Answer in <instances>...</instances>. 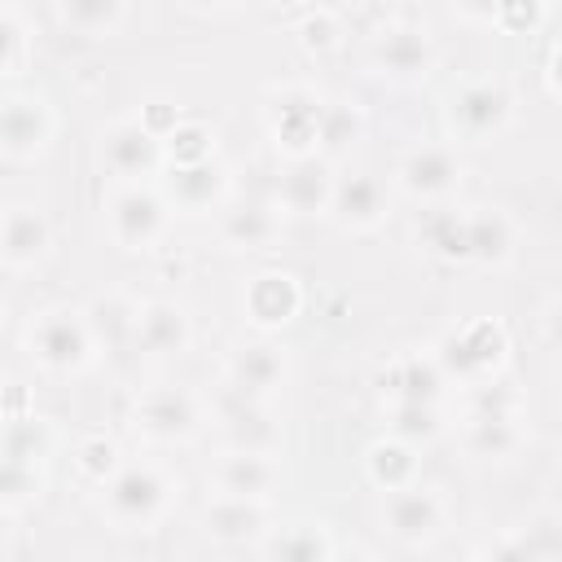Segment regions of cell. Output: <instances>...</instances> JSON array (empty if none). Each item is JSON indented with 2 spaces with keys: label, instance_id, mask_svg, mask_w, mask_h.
I'll return each instance as SVG.
<instances>
[{
  "label": "cell",
  "instance_id": "cell-1",
  "mask_svg": "<svg viewBox=\"0 0 562 562\" xmlns=\"http://www.w3.org/2000/svg\"><path fill=\"white\" fill-rule=\"evenodd\" d=\"M105 505L123 527H149L167 505V479L154 465L114 470V479L105 487Z\"/></svg>",
  "mask_w": 562,
  "mask_h": 562
},
{
  "label": "cell",
  "instance_id": "cell-2",
  "mask_svg": "<svg viewBox=\"0 0 562 562\" xmlns=\"http://www.w3.org/2000/svg\"><path fill=\"white\" fill-rule=\"evenodd\" d=\"M501 356H505V329H501L496 321H474V325L448 334V338L439 342V356H435V360H439L443 373H457V378L474 382V378H483L487 369H496Z\"/></svg>",
  "mask_w": 562,
  "mask_h": 562
},
{
  "label": "cell",
  "instance_id": "cell-3",
  "mask_svg": "<svg viewBox=\"0 0 562 562\" xmlns=\"http://www.w3.org/2000/svg\"><path fill=\"white\" fill-rule=\"evenodd\" d=\"M31 351L48 364V369H79L92 351V329L83 316L75 312H44L31 329Z\"/></svg>",
  "mask_w": 562,
  "mask_h": 562
},
{
  "label": "cell",
  "instance_id": "cell-4",
  "mask_svg": "<svg viewBox=\"0 0 562 562\" xmlns=\"http://www.w3.org/2000/svg\"><path fill=\"white\" fill-rule=\"evenodd\" d=\"M452 127L470 140H487L509 123V92L496 83H465L452 92Z\"/></svg>",
  "mask_w": 562,
  "mask_h": 562
},
{
  "label": "cell",
  "instance_id": "cell-5",
  "mask_svg": "<svg viewBox=\"0 0 562 562\" xmlns=\"http://www.w3.org/2000/svg\"><path fill=\"white\" fill-rule=\"evenodd\" d=\"M329 193H334V171H329V158H316V154H299L277 180V202L294 215L325 211Z\"/></svg>",
  "mask_w": 562,
  "mask_h": 562
},
{
  "label": "cell",
  "instance_id": "cell-6",
  "mask_svg": "<svg viewBox=\"0 0 562 562\" xmlns=\"http://www.w3.org/2000/svg\"><path fill=\"white\" fill-rule=\"evenodd\" d=\"M110 224H114V237L136 250V246H149V241L162 233L167 206H162L158 193H149V189H140V184H127V189H119L114 202H110Z\"/></svg>",
  "mask_w": 562,
  "mask_h": 562
},
{
  "label": "cell",
  "instance_id": "cell-7",
  "mask_svg": "<svg viewBox=\"0 0 562 562\" xmlns=\"http://www.w3.org/2000/svg\"><path fill=\"white\" fill-rule=\"evenodd\" d=\"M105 149V162L119 171V176H154L158 162H162V136H154L140 119H123L105 132L101 140Z\"/></svg>",
  "mask_w": 562,
  "mask_h": 562
},
{
  "label": "cell",
  "instance_id": "cell-8",
  "mask_svg": "<svg viewBox=\"0 0 562 562\" xmlns=\"http://www.w3.org/2000/svg\"><path fill=\"white\" fill-rule=\"evenodd\" d=\"M53 119L40 97H9L0 105V149L13 158H31L48 145Z\"/></svg>",
  "mask_w": 562,
  "mask_h": 562
},
{
  "label": "cell",
  "instance_id": "cell-9",
  "mask_svg": "<svg viewBox=\"0 0 562 562\" xmlns=\"http://www.w3.org/2000/svg\"><path fill=\"white\" fill-rule=\"evenodd\" d=\"M316 123H321V97L307 88H281L272 101V132L285 149L307 154V145L316 140Z\"/></svg>",
  "mask_w": 562,
  "mask_h": 562
},
{
  "label": "cell",
  "instance_id": "cell-10",
  "mask_svg": "<svg viewBox=\"0 0 562 562\" xmlns=\"http://www.w3.org/2000/svg\"><path fill=\"white\" fill-rule=\"evenodd\" d=\"M136 422H140V430L154 435V439H184V435L193 430V422H198V404H193V395L180 391V386H158V391H149V395L140 400Z\"/></svg>",
  "mask_w": 562,
  "mask_h": 562
},
{
  "label": "cell",
  "instance_id": "cell-11",
  "mask_svg": "<svg viewBox=\"0 0 562 562\" xmlns=\"http://www.w3.org/2000/svg\"><path fill=\"white\" fill-rule=\"evenodd\" d=\"M457 180H461V162L439 145H422L400 162V184L417 198H443L457 189Z\"/></svg>",
  "mask_w": 562,
  "mask_h": 562
},
{
  "label": "cell",
  "instance_id": "cell-12",
  "mask_svg": "<svg viewBox=\"0 0 562 562\" xmlns=\"http://www.w3.org/2000/svg\"><path fill=\"white\" fill-rule=\"evenodd\" d=\"M386 527L400 540H430L443 527V509L435 501V492L426 487H395V496L386 501Z\"/></svg>",
  "mask_w": 562,
  "mask_h": 562
},
{
  "label": "cell",
  "instance_id": "cell-13",
  "mask_svg": "<svg viewBox=\"0 0 562 562\" xmlns=\"http://www.w3.org/2000/svg\"><path fill=\"white\" fill-rule=\"evenodd\" d=\"M281 378H285V360H281V351H277L272 342H246V347H237L233 360H228V382H233L237 395L259 400V395H268Z\"/></svg>",
  "mask_w": 562,
  "mask_h": 562
},
{
  "label": "cell",
  "instance_id": "cell-14",
  "mask_svg": "<svg viewBox=\"0 0 562 562\" xmlns=\"http://www.w3.org/2000/svg\"><path fill=\"white\" fill-rule=\"evenodd\" d=\"M329 211L338 215V224L347 228H369L382 220L386 211V193L373 176H342L334 180V193H329Z\"/></svg>",
  "mask_w": 562,
  "mask_h": 562
},
{
  "label": "cell",
  "instance_id": "cell-15",
  "mask_svg": "<svg viewBox=\"0 0 562 562\" xmlns=\"http://www.w3.org/2000/svg\"><path fill=\"white\" fill-rule=\"evenodd\" d=\"M132 338L154 356H176V351L189 347V316L176 303H145L136 312V334Z\"/></svg>",
  "mask_w": 562,
  "mask_h": 562
},
{
  "label": "cell",
  "instance_id": "cell-16",
  "mask_svg": "<svg viewBox=\"0 0 562 562\" xmlns=\"http://www.w3.org/2000/svg\"><path fill=\"white\" fill-rule=\"evenodd\" d=\"M224 422H228L233 448H241V452H268V448L277 443V426H272V417L259 408V400L237 395L233 386H228V395H224Z\"/></svg>",
  "mask_w": 562,
  "mask_h": 562
},
{
  "label": "cell",
  "instance_id": "cell-17",
  "mask_svg": "<svg viewBox=\"0 0 562 562\" xmlns=\"http://www.w3.org/2000/svg\"><path fill=\"white\" fill-rule=\"evenodd\" d=\"M246 312L259 325H285L299 312V285L285 272H259L246 290Z\"/></svg>",
  "mask_w": 562,
  "mask_h": 562
},
{
  "label": "cell",
  "instance_id": "cell-18",
  "mask_svg": "<svg viewBox=\"0 0 562 562\" xmlns=\"http://www.w3.org/2000/svg\"><path fill=\"white\" fill-rule=\"evenodd\" d=\"M48 246V224L31 206H13L0 215V255L9 263H35Z\"/></svg>",
  "mask_w": 562,
  "mask_h": 562
},
{
  "label": "cell",
  "instance_id": "cell-19",
  "mask_svg": "<svg viewBox=\"0 0 562 562\" xmlns=\"http://www.w3.org/2000/svg\"><path fill=\"white\" fill-rule=\"evenodd\" d=\"M167 193L176 198V206L202 211V206L220 202V193H224V171H220L211 158H202V162H176V167L167 171Z\"/></svg>",
  "mask_w": 562,
  "mask_h": 562
},
{
  "label": "cell",
  "instance_id": "cell-20",
  "mask_svg": "<svg viewBox=\"0 0 562 562\" xmlns=\"http://www.w3.org/2000/svg\"><path fill=\"white\" fill-rule=\"evenodd\" d=\"M373 61L391 75H417L430 66V44L417 26H386L373 40Z\"/></svg>",
  "mask_w": 562,
  "mask_h": 562
},
{
  "label": "cell",
  "instance_id": "cell-21",
  "mask_svg": "<svg viewBox=\"0 0 562 562\" xmlns=\"http://www.w3.org/2000/svg\"><path fill=\"white\" fill-rule=\"evenodd\" d=\"M220 492L224 496H255V501H263L268 496V487L277 483V465L268 461V452H233V457H224V465H220Z\"/></svg>",
  "mask_w": 562,
  "mask_h": 562
},
{
  "label": "cell",
  "instance_id": "cell-22",
  "mask_svg": "<svg viewBox=\"0 0 562 562\" xmlns=\"http://www.w3.org/2000/svg\"><path fill=\"white\" fill-rule=\"evenodd\" d=\"M443 369H439V360H422V356H408V360H400L382 382H386V391L395 395V400H417V404H435L439 395H443Z\"/></svg>",
  "mask_w": 562,
  "mask_h": 562
},
{
  "label": "cell",
  "instance_id": "cell-23",
  "mask_svg": "<svg viewBox=\"0 0 562 562\" xmlns=\"http://www.w3.org/2000/svg\"><path fill=\"white\" fill-rule=\"evenodd\" d=\"M206 531L215 540H250L263 531V505L255 496H220L206 509Z\"/></svg>",
  "mask_w": 562,
  "mask_h": 562
},
{
  "label": "cell",
  "instance_id": "cell-24",
  "mask_svg": "<svg viewBox=\"0 0 562 562\" xmlns=\"http://www.w3.org/2000/svg\"><path fill=\"white\" fill-rule=\"evenodd\" d=\"M277 237V211L268 202H237L233 211H224V241L228 246H268Z\"/></svg>",
  "mask_w": 562,
  "mask_h": 562
},
{
  "label": "cell",
  "instance_id": "cell-25",
  "mask_svg": "<svg viewBox=\"0 0 562 562\" xmlns=\"http://www.w3.org/2000/svg\"><path fill=\"white\" fill-rule=\"evenodd\" d=\"M514 246V233H509V220L501 211H479V215H465V250L470 259L479 263H501Z\"/></svg>",
  "mask_w": 562,
  "mask_h": 562
},
{
  "label": "cell",
  "instance_id": "cell-26",
  "mask_svg": "<svg viewBox=\"0 0 562 562\" xmlns=\"http://www.w3.org/2000/svg\"><path fill=\"white\" fill-rule=\"evenodd\" d=\"M417 237L426 241V250H435L443 259H470V250H465V215H457L448 206H430L417 220Z\"/></svg>",
  "mask_w": 562,
  "mask_h": 562
},
{
  "label": "cell",
  "instance_id": "cell-27",
  "mask_svg": "<svg viewBox=\"0 0 562 562\" xmlns=\"http://www.w3.org/2000/svg\"><path fill=\"white\" fill-rule=\"evenodd\" d=\"M136 312H140V307H132V303L119 299V294L97 299V303L88 307V329H92V338H101L105 347H119V342H127V338L136 334Z\"/></svg>",
  "mask_w": 562,
  "mask_h": 562
},
{
  "label": "cell",
  "instance_id": "cell-28",
  "mask_svg": "<svg viewBox=\"0 0 562 562\" xmlns=\"http://www.w3.org/2000/svg\"><path fill=\"white\" fill-rule=\"evenodd\" d=\"M465 443L474 457H509L518 448V426L514 417H496V413H474Z\"/></svg>",
  "mask_w": 562,
  "mask_h": 562
},
{
  "label": "cell",
  "instance_id": "cell-29",
  "mask_svg": "<svg viewBox=\"0 0 562 562\" xmlns=\"http://www.w3.org/2000/svg\"><path fill=\"white\" fill-rule=\"evenodd\" d=\"M360 127H364V119H360L356 105H347V101H329V105H321L316 140L325 145V154H342V149H351V140H360Z\"/></svg>",
  "mask_w": 562,
  "mask_h": 562
},
{
  "label": "cell",
  "instance_id": "cell-30",
  "mask_svg": "<svg viewBox=\"0 0 562 562\" xmlns=\"http://www.w3.org/2000/svg\"><path fill=\"white\" fill-rule=\"evenodd\" d=\"M413 470H417V461H413V448H408L404 439H391V443H373V448H369V474H373L386 492L404 487V483L413 479Z\"/></svg>",
  "mask_w": 562,
  "mask_h": 562
},
{
  "label": "cell",
  "instance_id": "cell-31",
  "mask_svg": "<svg viewBox=\"0 0 562 562\" xmlns=\"http://www.w3.org/2000/svg\"><path fill=\"white\" fill-rule=\"evenodd\" d=\"M263 553H268V558H281V562H321V558L334 553V544H329L316 527H290V531L272 536V540L263 544Z\"/></svg>",
  "mask_w": 562,
  "mask_h": 562
},
{
  "label": "cell",
  "instance_id": "cell-32",
  "mask_svg": "<svg viewBox=\"0 0 562 562\" xmlns=\"http://www.w3.org/2000/svg\"><path fill=\"white\" fill-rule=\"evenodd\" d=\"M391 430H395V439H404V443H426V439H435V435L443 430V422H439V408H435V404L395 400V408H391Z\"/></svg>",
  "mask_w": 562,
  "mask_h": 562
},
{
  "label": "cell",
  "instance_id": "cell-33",
  "mask_svg": "<svg viewBox=\"0 0 562 562\" xmlns=\"http://www.w3.org/2000/svg\"><path fill=\"white\" fill-rule=\"evenodd\" d=\"M0 452L13 457V461L35 465V461L48 452V430H44L35 417H13V422L0 430Z\"/></svg>",
  "mask_w": 562,
  "mask_h": 562
},
{
  "label": "cell",
  "instance_id": "cell-34",
  "mask_svg": "<svg viewBox=\"0 0 562 562\" xmlns=\"http://www.w3.org/2000/svg\"><path fill=\"white\" fill-rule=\"evenodd\" d=\"M162 149L176 162H202V158H211V127H202V123H176L171 132H162Z\"/></svg>",
  "mask_w": 562,
  "mask_h": 562
},
{
  "label": "cell",
  "instance_id": "cell-35",
  "mask_svg": "<svg viewBox=\"0 0 562 562\" xmlns=\"http://www.w3.org/2000/svg\"><path fill=\"white\" fill-rule=\"evenodd\" d=\"M61 13H66L70 26L92 35V31H110L119 22L123 0H61Z\"/></svg>",
  "mask_w": 562,
  "mask_h": 562
},
{
  "label": "cell",
  "instance_id": "cell-36",
  "mask_svg": "<svg viewBox=\"0 0 562 562\" xmlns=\"http://www.w3.org/2000/svg\"><path fill=\"white\" fill-rule=\"evenodd\" d=\"M40 492V474L35 465L26 461H13L0 452V505H18V501H31Z\"/></svg>",
  "mask_w": 562,
  "mask_h": 562
},
{
  "label": "cell",
  "instance_id": "cell-37",
  "mask_svg": "<svg viewBox=\"0 0 562 562\" xmlns=\"http://www.w3.org/2000/svg\"><path fill=\"white\" fill-rule=\"evenodd\" d=\"M518 408V391L509 382H492V386H474V413H496V417H514Z\"/></svg>",
  "mask_w": 562,
  "mask_h": 562
},
{
  "label": "cell",
  "instance_id": "cell-38",
  "mask_svg": "<svg viewBox=\"0 0 562 562\" xmlns=\"http://www.w3.org/2000/svg\"><path fill=\"white\" fill-rule=\"evenodd\" d=\"M114 465H119V452H114L110 439H88L79 448V470L88 479H105V474H114Z\"/></svg>",
  "mask_w": 562,
  "mask_h": 562
},
{
  "label": "cell",
  "instance_id": "cell-39",
  "mask_svg": "<svg viewBox=\"0 0 562 562\" xmlns=\"http://www.w3.org/2000/svg\"><path fill=\"white\" fill-rule=\"evenodd\" d=\"M299 35H303V44L312 53H325V48L338 44V22H334V13H312V18H303Z\"/></svg>",
  "mask_w": 562,
  "mask_h": 562
},
{
  "label": "cell",
  "instance_id": "cell-40",
  "mask_svg": "<svg viewBox=\"0 0 562 562\" xmlns=\"http://www.w3.org/2000/svg\"><path fill=\"white\" fill-rule=\"evenodd\" d=\"M18 48H22V31H18V22H13L9 13H0V75L18 61Z\"/></svg>",
  "mask_w": 562,
  "mask_h": 562
},
{
  "label": "cell",
  "instance_id": "cell-41",
  "mask_svg": "<svg viewBox=\"0 0 562 562\" xmlns=\"http://www.w3.org/2000/svg\"><path fill=\"white\" fill-rule=\"evenodd\" d=\"M457 4H461V9L470 13V18H492L501 0H457Z\"/></svg>",
  "mask_w": 562,
  "mask_h": 562
},
{
  "label": "cell",
  "instance_id": "cell-42",
  "mask_svg": "<svg viewBox=\"0 0 562 562\" xmlns=\"http://www.w3.org/2000/svg\"><path fill=\"white\" fill-rule=\"evenodd\" d=\"M4 531H9V509L0 505V540H4Z\"/></svg>",
  "mask_w": 562,
  "mask_h": 562
},
{
  "label": "cell",
  "instance_id": "cell-43",
  "mask_svg": "<svg viewBox=\"0 0 562 562\" xmlns=\"http://www.w3.org/2000/svg\"><path fill=\"white\" fill-rule=\"evenodd\" d=\"M189 4H202L206 9V4H228V0H189Z\"/></svg>",
  "mask_w": 562,
  "mask_h": 562
}]
</instances>
